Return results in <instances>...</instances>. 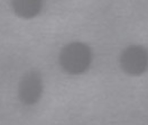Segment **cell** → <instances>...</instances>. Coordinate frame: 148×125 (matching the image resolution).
<instances>
[{
  "mask_svg": "<svg viewBox=\"0 0 148 125\" xmlns=\"http://www.w3.org/2000/svg\"><path fill=\"white\" fill-rule=\"evenodd\" d=\"M11 8L19 18L32 19L42 11L43 2L40 0H14L11 1Z\"/></svg>",
  "mask_w": 148,
  "mask_h": 125,
  "instance_id": "cell-3",
  "label": "cell"
},
{
  "mask_svg": "<svg viewBox=\"0 0 148 125\" xmlns=\"http://www.w3.org/2000/svg\"><path fill=\"white\" fill-rule=\"evenodd\" d=\"M43 78L36 70L26 72L18 84V98L26 106L35 105L43 95Z\"/></svg>",
  "mask_w": 148,
  "mask_h": 125,
  "instance_id": "cell-2",
  "label": "cell"
},
{
  "mask_svg": "<svg viewBox=\"0 0 148 125\" xmlns=\"http://www.w3.org/2000/svg\"><path fill=\"white\" fill-rule=\"evenodd\" d=\"M92 62V51L82 42H71L64 45L58 54L62 70L72 76L82 75L89 70Z\"/></svg>",
  "mask_w": 148,
  "mask_h": 125,
  "instance_id": "cell-1",
  "label": "cell"
}]
</instances>
